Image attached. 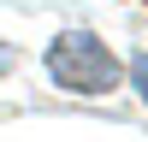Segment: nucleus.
<instances>
[{
    "label": "nucleus",
    "mask_w": 148,
    "mask_h": 142,
    "mask_svg": "<svg viewBox=\"0 0 148 142\" xmlns=\"http://www.w3.org/2000/svg\"><path fill=\"white\" fill-rule=\"evenodd\" d=\"M47 77H53L59 89H71V95H113L119 77H125V65H119V53L107 42H95L89 30H65L47 47Z\"/></svg>",
    "instance_id": "nucleus-1"
},
{
    "label": "nucleus",
    "mask_w": 148,
    "mask_h": 142,
    "mask_svg": "<svg viewBox=\"0 0 148 142\" xmlns=\"http://www.w3.org/2000/svg\"><path fill=\"white\" fill-rule=\"evenodd\" d=\"M130 77H136V89H142V101H148V53H136V65H130Z\"/></svg>",
    "instance_id": "nucleus-2"
},
{
    "label": "nucleus",
    "mask_w": 148,
    "mask_h": 142,
    "mask_svg": "<svg viewBox=\"0 0 148 142\" xmlns=\"http://www.w3.org/2000/svg\"><path fill=\"white\" fill-rule=\"evenodd\" d=\"M0 71H12V47L6 42H0Z\"/></svg>",
    "instance_id": "nucleus-3"
}]
</instances>
